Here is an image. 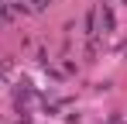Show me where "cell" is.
Wrapping results in <instances>:
<instances>
[{"instance_id":"obj_1","label":"cell","mask_w":127,"mask_h":124,"mask_svg":"<svg viewBox=\"0 0 127 124\" xmlns=\"http://www.w3.org/2000/svg\"><path fill=\"white\" fill-rule=\"evenodd\" d=\"M100 21H103V24H100V31H103V35H110V31L117 28V17H113V10H110V3L100 7Z\"/></svg>"},{"instance_id":"obj_2","label":"cell","mask_w":127,"mask_h":124,"mask_svg":"<svg viewBox=\"0 0 127 124\" xmlns=\"http://www.w3.org/2000/svg\"><path fill=\"white\" fill-rule=\"evenodd\" d=\"M86 35L93 38V35H100V24H96V7H89L86 10Z\"/></svg>"},{"instance_id":"obj_3","label":"cell","mask_w":127,"mask_h":124,"mask_svg":"<svg viewBox=\"0 0 127 124\" xmlns=\"http://www.w3.org/2000/svg\"><path fill=\"white\" fill-rule=\"evenodd\" d=\"M24 3H28V10H45L52 0H24Z\"/></svg>"},{"instance_id":"obj_4","label":"cell","mask_w":127,"mask_h":124,"mask_svg":"<svg viewBox=\"0 0 127 124\" xmlns=\"http://www.w3.org/2000/svg\"><path fill=\"white\" fill-rule=\"evenodd\" d=\"M120 3H124V7H127V0H120Z\"/></svg>"},{"instance_id":"obj_5","label":"cell","mask_w":127,"mask_h":124,"mask_svg":"<svg viewBox=\"0 0 127 124\" xmlns=\"http://www.w3.org/2000/svg\"><path fill=\"white\" fill-rule=\"evenodd\" d=\"M110 124H117V117H113V121H110Z\"/></svg>"},{"instance_id":"obj_6","label":"cell","mask_w":127,"mask_h":124,"mask_svg":"<svg viewBox=\"0 0 127 124\" xmlns=\"http://www.w3.org/2000/svg\"><path fill=\"white\" fill-rule=\"evenodd\" d=\"M0 24H3V17H0Z\"/></svg>"}]
</instances>
